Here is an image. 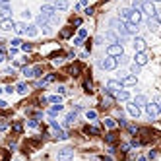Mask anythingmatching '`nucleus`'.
Listing matches in <instances>:
<instances>
[{"mask_svg": "<svg viewBox=\"0 0 161 161\" xmlns=\"http://www.w3.org/2000/svg\"><path fill=\"white\" fill-rule=\"evenodd\" d=\"M155 157H157V151H155V150L148 151V159H155Z\"/></svg>", "mask_w": 161, "mask_h": 161, "instance_id": "nucleus-50", "label": "nucleus"}, {"mask_svg": "<svg viewBox=\"0 0 161 161\" xmlns=\"http://www.w3.org/2000/svg\"><path fill=\"white\" fill-rule=\"evenodd\" d=\"M49 101H50V103H62V95H50V97H49Z\"/></svg>", "mask_w": 161, "mask_h": 161, "instance_id": "nucleus-36", "label": "nucleus"}, {"mask_svg": "<svg viewBox=\"0 0 161 161\" xmlns=\"http://www.w3.org/2000/svg\"><path fill=\"white\" fill-rule=\"evenodd\" d=\"M72 157H74V150L72 148H64L58 151V161H72Z\"/></svg>", "mask_w": 161, "mask_h": 161, "instance_id": "nucleus-6", "label": "nucleus"}, {"mask_svg": "<svg viewBox=\"0 0 161 161\" xmlns=\"http://www.w3.org/2000/svg\"><path fill=\"white\" fill-rule=\"evenodd\" d=\"M78 37H80V39H85V37H87V29L80 27V31H78Z\"/></svg>", "mask_w": 161, "mask_h": 161, "instance_id": "nucleus-42", "label": "nucleus"}, {"mask_svg": "<svg viewBox=\"0 0 161 161\" xmlns=\"http://www.w3.org/2000/svg\"><path fill=\"white\" fill-rule=\"evenodd\" d=\"M87 6V0H80V2L76 4V10H82V8H85Z\"/></svg>", "mask_w": 161, "mask_h": 161, "instance_id": "nucleus-45", "label": "nucleus"}, {"mask_svg": "<svg viewBox=\"0 0 161 161\" xmlns=\"http://www.w3.org/2000/svg\"><path fill=\"white\" fill-rule=\"evenodd\" d=\"M24 20H31V12H29V10L24 12Z\"/></svg>", "mask_w": 161, "mask_h": 161, "instance_id": "nucleus-55", "label": "nucleus"}, {"mask_svg": "<svg viewBox=\"0 0 161 161\" xmlns=\"http://www.w3.org/2000/svg\"><path fill=\"white\" fill-rule=\"evenodd\" d=\"M8 2H12V0H0V4H8Z\"/></svg>", "mask_w": 161, "mask_h": 161, "instance_id": "nucleus-60", "label": "nucleus"}, {"mask_svg": "<svg viewBox=\"0 0 161 161\" xmlns=\"http://www.w3.org/2000/svg\"><path fill=\"white\" fill-rule=\"evenodd\" d=\"M84 89L85 91H91V82H89V80H85V82H84Z\"/></svg>", "mask_w": 161, "mask_h": 161, "instance_id": "nucleus-49", "label": "nucleus"}, {"mask_svg": "<svg viewBox=\"0 0 161 161\" xmlns=\"http://www.w3.org/2000/svg\"><path fill=\"white\" fill-rule=\"evenodd\" d=\"M4 91H6V93H14V91H16V87H14V85H6Z\"/></svg>", "mask_w": 161, "mask_h": 161, "instance_id": "nucleus-52", "label": "nucleus"}, {"mask_svg": "<svg viewBox=\"0 0 161 161\" xmlns=\"http://www.w3.org/2000/svg\"><path fill=\"white\" fill-rule=\"evenodd\" d=\"M120 85H122V87H134V85H136V76H130V74H128L126 78L120 80Z\"/></svg>", "mask_w": 161, "mask_h": 161, "instance_id": "nucleus-11", "label": "nucleus"}, {"mask_svg": "<svg viewBox=\"0 0 161 161\" xmlns=\"http://www.w3.org/2000/svg\"><path fill=\"white\" fill-rule=\"evenodd\" d=\"M119 89H122V85H120L119 80H111V82H107V93L109 95H115Z\"/></svg>", "mask_w": 161, "mask_h": 161, "instance_id": "nucleus-7", "label": "nucleus"}, {"mask_svg": "<svg viewBox=\"0 0 161 161\" xmlns=\"http://www.w3.org/2000/svg\"><path fill=\"white\" fill-rule=\"evenodd\" d=\"M103 39H109L111 43H119V37H116V35H115L113 31H107V33L103 35Z\"/></svg>", "mask_w": 161, "mask_h": 161, "instance_id": "nucleus-29", "label": "nucleus"}, {"mask_svg": "<svg viewBox=\"0 0 161 161\" xmlns=\"http://www.w3.org/2000/svg\"><path fill=\"white\" fill-rule=\"evenodd\" d=\"M99 68H101V70H115V68H116V60H115L113 56L101 58V60H99Z\"/></svg>", "mask_w": 161, "mask_h": 161, "instance_id": "nucleus-3", "label": "nucleus"}, {"mask_svg": "<svg viewBox=\"0 0 161 161\" xmlns=\"http://www.w3.org/2000/svg\"><path fill=\"white\" fill-rule=\"evenodd\" d=\"M82 43H84V39H80V37H76V39H74V45H76V47H80Z\"/></svg>", "mask_w": 161, "mask_h": 161, "instance_id": "nucleus-56", "label": "nucleus"}, {"mask_svg": "<svg viewBox=\"0 0 161 161\" xmlns=\"http://www.w3.org/2000/svg\"><path fill=\"white\" fill-rule=\"evenodd\" d=\"M128 113L132 115V116H136V119H138V116H140V113H142V111H140V107H138V105L130 103V105H128Z\"/></svg>", "mask_w": 161, "mask_h": 161, "instance_id": "nucleus-22", "label": "nucleus"}, {"mask_svg": "<svg viewBox=\"0 0 161 161\" xmlns=\"http://www.w3.org/2000/svg\"><path fill=\"white\" fill-rule=\"evenodd\" d=\"M103 161H113V159H111V157H109V155H107V157H103Z\"/></svg>", "mask_w": 161, "mask_h": 161, "instance_id": "nucleus-62", "label": "nucleus"}, {"mask_svg": "<svg viewBox=\"0 0 161 161\" xmlns=\"http://www.w3.org/2000/svg\"><path fill=\"white\" fill-rule=\"evenodd\" d=\"M126 76H128V72H124V70H120V72H119V82H120V80H122V78H126Z\"/></svg>", "mask_w": 161, "mask_h": 161, "instance_id": "nucleus-53", "label": "nucleus"}, {"mask_svg": "<svg viewBox=\"0 0 161 161\" xmlns=\"http://www.w3.org/2000/svg\"><path fill=\"white\" fill-rule=\"evenodd\" d=\"M138 146H142V142L136 140V138H132V142H130V148H138Z\"/></svg>", "mask_w": 161, "mask_h": 161, "instance_id": "nucleus-46", "label": "nucleus"}, {"mask_svg": "<svg viewBox=\"0 0 161 161\" xmlns=\"http://www.w3.org/2000/svg\"><path fill=\"white\" fill-rule=\"evenodd\" d=\"M116 140H119V138H116V134H115V132H109V134L105 136V142H107V144H111V146H115V144H116Z\"/></svg>", "mask_w": 161, "mask_h": 161, "instance_id": "nucleus-26", "label": "nucleus"}, {"mask_svg": "<svg viewBox=\"0 0 161 161\" xmlns=\"http://www.w3.org/2000/svg\"><path fill=\"white\" fill-rule=\"evenodd\" d=\"M62 109H64V107H62V103H56L54 107H50V109H49V115H50V116H54V115H58V113H60Z\"/></svg>", "mask_w": 161, "mask_h": 161, "instance_id": "nucleus-25", "label": "nucleus"}, {"mask_svg": "<svg viewBox=\"0 0 161 161\" xmlns=\"http://www.w3.org/2000/svg\"><path fill=\"white\" fill-rule=\"evenodd\" d=\"M27 37H35L37 35V25H27Z\"/></svg>", "mask_w": 161, "mask_h": 161, "instance_id": "nucleus-30", "label": "nucleus"}, {"mask_svg": "<svg viewBox=\"0 0 161 161\" xmlns=\"http://www.w3.org/2000/svg\"><path fill=\"white\" fill-rule=\"evenodd\" d=\"M12 47H21V39H12Z\"/></svg>", "mask_w": 161, "mask_h": 161, "instance_id": "nucleus-51", "label": "nucleus"}, {"mask_svg": "<svg viewBox=\"0 0 161 161\" xmlns=\"http://www.w3.org/2000/svg\"><path fill=\"white\" fill-rule=\"evenodd\" d=\"M84 132H85V134H91V136H99L101 130H99L97 126H89V124H87V126L84 128Z\"/></svg>", "mask_w": 161, "mask_h": 161, "instance_id": "nucleus-20", "label": "nucleus"}, {"mask_svg": "<svg viewBox=\"0 0 161 161\" xmlns=\"http://www.w3.org/2000/svg\"><path fill=\"white\" fill-rule=\"evenodd\" d=\"M76 116H78V113H76V111L68 113V116H66V126H70V124H72V122L76 120Z\"/></svg>", "mask_w": 161, "mask_h": 161, "instance_id": "nucleus-31", "label": "nucleus"}, {"mask_svg": "<svg viewBox=\"0 0 161 161\" xmlns=\"http://www.w3.org/2000/svg\"><path fill=\"white\" fill-rule=\"evenodd\" d=\"M126 21H130V24L138 25V24L142 21V12H140V10H130V16H128Z\"/></svg>", "mask_w": 161, "mask_h": 161, "instance_id": "nucleus-8", "label": "nucleus"}, {"mask_svg": "<svg viewBox=\"0 0 161 161\" xmlns=\"http://www.w3.org/2000/svg\"><path fill=\"white\" fill-rule=\"evenodd\" d=\"M115 99H116V101H128V99H130V91L122 87V89H119V91L115 93Z\"/></svg>", "mask_w": 161, "mask_h": 161, "instance_id": "nucleus-10", "label": "nucleus"}, {"mask_svg": "<svg viewBox=\"0 0 161 161\" xmlns=\"http://www.w3.org/2000/svg\"><path fill=\"white\" fill-rule=\"evenodd\" d=\"M140 68H142V66H138V64L134 62V64H132V66H130V74H132V76H136V74H140Z\"/></svg>", "mask_w": 161, "mask_h": 161, "instance_id": "nucleus-38", "label": "nucleus"}, {"mask_svg": "<svg viewBox=\"0 0 161 161\" xmlns=\"http://www.w3.org/2000/svg\"><path fill=\"white\" fill-rule=\"evenodd\" d=\"M120 54H124V50H122V43H113V45H109V47H107V56L116 58V56H120Z\"/></svg>", "mask_w": 161, "mask_h": 161, "instance_id": "nucleus-2", "label": "nucleus"}, {"mask_svg": "<svg viewBox=\"0 0 161 161\" xmlns=\"http://www.w3.org/2000/svg\"><path fill=\"white\" fill-rule=\"evenodd\" d=\"M72 33H74V27H64L62 31H60V37H62V39H68Z\"/></svg>", "mask_w": 161, "mask_h": 161, "instance_id": "nucleus-27", "label": "nucleus"}, {"mask_svg": "<svg viewBox=\"0 0 161 161\" xmlns=\"http://www.w3.org/2000/svg\"><path fill=\"white\" fill-rule=\"evenodd\" d=\"M128 16H130V8H124V10L120 12V18H122L124 21H126V20H128Z\"/></svg>", "mask_w": 161, "mask_h": 161, "instance_id": "nucleus-41", "label": "nucleus"}, {"mask_svg": "<svg viewBox=\"0 0 161 161\" xmlns=\"http://www.w3.org/2000/svg\"><path fill=\"white\" fill-rule=\"evenodd\" d=\"M138 161H148V157H138Z\"/></svg>", "mask_w": 161, "mask_h": 161, "instance_id": "nucleus-61", "label": "nucleus"}, {"mask_svg": "<svg viewBox=\"0 0 161 161\" xmlns=\"http://www.w3.org/2000/svg\"><path fill=\"white\" fill-rule=\"evenodd\" d=\"M150 56L146 54V50H142V53H136V64L138 66H144V64H148Z\"/></svg>", "mask_w": 161, "mask_h": 161, "instance_id": "nucleus-12", "label": "nucleus"}, {"mask_svg": "<svg viewBox=\"0 0 161 161\" xmlns=\"http://www.w3.org/2000/svg\"><path fill=\"white\" fill-rule=\"evenodd\" d=\"M14 27H16V24H14V20H12V18L0 20V29H2V31H12Z\"/></svg>", "mask_w": 161, "mask_h": 161, "instance_id": "nucleus-9", "label": "nucleus"}, {"mask_svg": "<svg viewBox=\"0 0 161 161\" xmlns=\"http://www.w3.org/2000/svg\"><path fill=\"white\" fill-rule=\"evenodd\" d=\"M142 6V0H132V10H140Z\"/></svg>", "mask_w": 161, "mask_h": 161, "instance_id": "nucleus-44", "label": "nucleus"}, {"mask_svg": "<svg viewBox=\"0 0 161 161\" xmlns=\"http://www.w3.org/2000/svg\"><path fill=\"white\" fill-rule=\"evenodd\" d=\"M54 10L58 12V10H60V12H64V10H68V0H54Z\"/></svg>", "mask_w": 161, "mask_h": 161, "instance_id": "nucleus-15", "label": "nucleus"}, {"mask_svg": "<svg viewBox=\"0 0 161 161\" xmlns=\"http://www.w3.org/2000/svg\"><path fill=\"white\" fill-rule=\"evenodd\" d=\"M153 18H155V21L161 25V12H155V16H153Z\"/></svg>", "mask_w": 161, "mask_h": 161, "instance_id": "nucleus-54", "label": "nucleus"}, {"mask_svg": "<svg viewBox=\"0 0 161 161\" xmlns=\"http://www.w3.org/2000/svg\"><path fill=\"white\" fill-rule=\"evenodd\" d=\"M132 45H134V49H136V53H142V50H146V39L136 37V39L132 41Z\"/></svg>", "mask_w": 161, "mask_h": 161, "instance_id": "nucleus-13", "label": "nucleus"}, {"mask_svg": "<svg viewBox=\"0 0 161 161\" xmlns=\"http://www.w3.org/2000/svg\"><path fill=\"white\" fill-rule=\"evenodd\" d=\"M4 74H6V76H16V70H14V68H6Z\"/></svg>", "mask_w": 161, "mask_h": 161, "instance_id": "nucleus-47", "label": "nucleus"}, {"mask_svg": "<svg viewBox=\"0 0 161 161\" xmlns=\"http://www.w3.org/2000/svg\"><path fill=\"white\" fill-rule=\"evenodd\" d=\"M140 8H142V12H146V14H148L150 18H153V16H155V12H157L151 0H146V2H142V6H140Z\"/></svg>", "mask_w": 161, "mask_h": 161, "instance_id": "nucleus-5", "label": "nucleus"}, {"mask_svg": "<svg viewBox=\"0 0 161 161\" xmlns=\"http://www.w3.org/2000/svg\"><path fill=\"white\" fill-rule=\"evenodd\" d=\"M85 119L87 120H95L97 119V111H85Z\"/></svg>", "mask_w": 161, "mask_h": 161, "instance_id": "nucleus-35", "label": "nucleus"}, {"mask_svg": "<svg viewBox=\"0 0 161 161\" xmlns=\"http://www.w3.org/2000/svg\"><path fill=\"white\" fill-rule=\"evenodd\" d=\"M93 12H95L93 8H85V16H91V14H93Z\"/></svg>", "mask_w": 161, "mask_h": 161, "instance_id": "nucleus-58", "label": "nucleus"}, {"mask_svg": "<svg viewBox=\"0 0 161 161\" xmlns=\"http://www.w3.org/2000/svg\"><path fill=\"white\" fill-rule=\"evenodd\" d=\"M0 16H2V20L12 18V6H8V4H0Z\"/></svg>", "mask_w": 161, "mask_h": 161, "instance_id": "nucleus-14", "label": "nucleus"}, {"mask_svg": "<svg viewBox=\"0 0 161 161\" xmlns=\"http://www.w3.org/2000/svg\"><path fill=\"white\" fill-rule=\"evenodd\" d=\"M54 78H56L54 74H47L43 80H39V87H47L49 84H53V82H54Z\"/></svg>", "mask_w": 161, "mask_h": 161, "instance_id": "nucleus-16", "label": "nucleus"}, {"mask_svg": "<svg viewBox=\"0 0 161 161\" xmlns=\"http://www.w3.org/2000/svg\"><path fill=\"white\" fill-rule=\"evenodd\" d=\"M54 130V138H56V140H66V132H64V130L60 128V126H58V128H53Z\"/></svg>", "mask_w": 161, "mask_h": 161, "instance_id": "nucleus-24", "label": "nucleus"}, {"mask_svg": "<svg viewBox=\"0 0 161 161\" xmlns=\"http://www.w3.org/2000/svg\"><path fill=\"white\" fill-rule=\"evenodd\" d=\"M29 89H31V87H29L27 84H18V85H16V91H18L20 95H27Z\"/></svg>", "mask_w": 161, "mask_h": 161, "instance_id": "nucleus-19", "label": "nucleus"}, {"mask_svg": "<svg viewBox=\"0 0 161 161\" xmlns=\"http://www.w3.org/2000/svg\"><path fill=\"white\" fill-rule=\"evenodd\" d=\"M4 60V53H0V62H2Z\"/></svg>", "mask_w": 161, "mask_h": 161, "instance_id": "nucleus-63", "label": "nucleus"}, {"mask_svg": "<svg viewBox=\"0 0 161 161\" xmlns=\"http://www.w3.org/2000/svg\"><path fill=\"white\" fill-rule=\"evenodd\" d=\"M14 29H16L18 35H25V33H27V24H25V21H21V24H16V27H14Z\"/></svg>", "mask_w": 161, "mask_h": 161, "instance_id": "nucleus-18", "label": "nucleus"}, {"mask_svg": "<svg viewBox=\"0 0 161 161\" xmlns=\"http://www.w3.org/2000/svg\"><path fill=\"white\" fill-rule=\"evenodd\" d=\"M12 130H14L16 134H20L21 130H24V124H21V122H14V124H12Z\"/></svg>", "mask_w": 161, "mask_h": 161, "instance_id": "nucleus-34", "label": "nucleus"}, {"mask_svg": "<svg viewBox=\"0 0 161 161\" xmlns=\"http://www.w3.org/2000/svg\"><path fill=\"white\" fill-rule=\"evenodd\" d=\"M27 126H29V128H37V126H39L37 119H31V120H27Z\"/></svg>", "mask_w": 161, "mask_h": 161, "instance_id": "nucleus-43", "label": "nucleus"}, {"mask_svg": "<svg viewBox=\"0 0 161 161\" xmlns=\"http://www.w3.org/2000/svg\"><path fill=\"white\" fill-rule=\"evenodd\" d=\"M115 60H116V66H119V64L122 66V64H126V62H128V56H126V54H120V56H116Z\"/></svg>", "mask_w": 161, "mask_h": 161, "instance_id": "nucleus-32", "label": "nucleus"}, {"mask_svg": "<svg viewBox=\"0 0 161 161\" xmlns=\"http://www.w3.org/2000/svg\"><path fill=\"white\" fill-rule=\"evenodd\" d=\"M31 70H33V78H37V76L43 74V66H33Z\"/></svg>", "mask_w": 161, "mask_h": 161, "instance_id": "nucleus-39", "label": "nucleus"}, {"mask_svg": "<svg viewBox=\"0 0 161 161\" xmlns=\"http://www.w3.org/2000/svg\"><path fill=\"white\" fill-rule=\"evenodd\" d=\"M148 27H150V31H159V24L155 21V18H151L148 21Z\"/></svg>", "mask_w": 161, "mask_h": 161, "instance_id": "nucleus-28", "label": "nucleus"}, {"mask_svg": "<svg viewBox=\"0 0 161 161\" xmlns=\"http://www.w3.org/2000/svg\"><path fill=\"white\" fill-rule=\"evenodd\" d=\"M80 72H82V66H80V64H72V66L68 68V74H70V76H74V78L80 76Z\"/></svg>", "mask_w": 161, "mask_h": 161, "instance_id": "nucleus-21", "label": "nucleus"}, {"mask_svg": "<svg viewBox=\"0 0 161 161\" xmlns=\"http://www.w3.org/2000/svg\"><path fill=\"white\" fill-rule=\"evenodd\" d=\"M134 105H138V107H146V103H148V97L146 95H136V99L132 101Z\"/></svg>", "mask_w": 161, "mask_h": 161, "instance_id": "nucleus-17", "label": "nucleus"}, {"mask_svg": "<svg viewBox=\"0 0 161 161\" xmlns=\"http://www.w3.org/2000/svg\"><path fill=\"white\" fill-rule=\"evenodd\" d=\"M21 74H24L25 78H33V70L27 68V66H24V68H21Z\"/></svg>", "mask_w": 161, "mask_h": 161, "instance_id": "nucleus-37", "label": "nucleus"}, {"mask_svg": "<svg viewBox=\"0 0 161 161\" xmlns=\"http://www.w3.org/2000/svg\"><path fill=\"white\" fill-rule=\"evenodd\" d=\"M124 27H126V33H128V35H136V33H138V25L130 24V21H126V24H124Z\"/></svg>", "mask_w": 161, "mask_h": 161, "instance_id": "nucleus-23", "label": "nucleus"}, {"mask_svg": "<svg viewBox=\"0 0 161 161\" xmlns=\"http://www.w3.org/2000/svg\"><path fill=\"white\" fill-rule=\"evenodd\" d=\"M41 16H45L49 24H58V14L53 4H43L41 6Z\"/></svg>", "mask_w": 161, "mask_h": 161, "instance_id": "nucleus-1", "label": "nucleus"}, {"mask_svg": "<svg viewBox=\"0 0 161 161\" xmlns=\"http://www.w3.org/2000/svg\"><path fill=\"white\" fill-rule=\"evenodd\" d=\"M103 124H105L107 128H111V130H115V128H116V122H115L113 119H105V120H103Z\"/></svg>", "mask_w": 161, "mask_h": 161, "instance_id": "nucleus-33", "label": "nucleus"}, {"mask_svg": "<svg viewBox=\"0 0 161 161\" xmlns=\"http://www.w3.org/2000/svg\"><path fill=\"white\" fill-rule=\"evenodd\" d=\"M31 49H33L31 43H21V50H24V53H29Z\"/></svg>", "mask_w": 161, "mask_h": 161, "instance_id": "nucleus-40", "label": "nucleus"}, {"mask_svg": "<svg viewBox=\"0 0 161 161\" xmlns=\"http://www.w3.org/2000/svg\"><path fill=\"white\" fill-rule=\"evenodd\" d=\"M72 25L80 27V25H82V18H74V20H72Z\"/></svg>", "mask_w": 161, "mask_h": 161, "instance_id": "nucleus-48", "label": "nucleus"}, {"mask_svg": "<svg viewBox=\"0 0 161 161\" xmlns=\"http://www.w3.org/2000/svg\"><path fill=\"white\" fill-rule=\"evenodd\" d=\"M0 109H2V111H4V109H8V103H6V101H2V99H0Z\"/></svg>", "mask_w": 161, "mask_h": 161, "instance_id": "nucleus-57", "label": "nucleus"}, {"mask_svg": "<svg viewBox=\"0 0 161 161\" xmlns=\"http://www.w3.org/2000/svg\"><path fill=\"white\" fill-rule=\"evenodd\" d=\"M95 43H97V45H101V43H103V35H99V37L95 39Z\"/></svg>", "mask_w": 161, "mask_h": 161, "instance_id": "nucleus-59", "label": "nucleus"}, {"mask_svg": "<svg viewBox=\"0 0 161 161\" xmlns=\"http://www.w3.org/2000/svg\"><path fill=\"white\" fill-rule=\"evenodd\" d=\"M146 113H148L150 119H155L161 113V105L159 103H146Z\"/></svg>", "mask_w": 161, "mask_h": 161, "instance_id": "nucleus-4", "label": "nucleus"}, {"mask_svg": "<svg viewBox=\"0 0 161 161\" xmlns=\"http://www.w3.org/2000/svg\"><path fill=\"white\" fill-rule=\"evenodd\" d=\"M151 2H161V0H151Z\"/></svg>", "mask_w": 161, "mask_h": 161, "instance_id": "nucleus-64", "label": "nucleus"}]
</instances>
